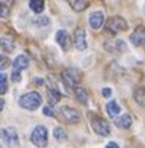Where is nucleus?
<instances>
[{
	"label": "nucleus",
	"instance_id": "2eb2a0df",
	"mask_svg": "<svg viewBox=\"0 0 145 148\" xmlns=\"http://www.w3.org/2000/svg\"><path fill=\"white\" fill-rule=\"evenodd\" d=\"M106 110H107V113H109L110 117H116V116L120 113V107H119V104H117L116 101H110V103H107Z\"/></svg>",
	"mask_w": 145,
	"mask_h": 148
},
{
	"label": "nucleus",
	"instance_id": "ddd939ff",
	"mask_svg": "<svg viewBox=\"0 0 145 148\" xmlns=\"http://www.w3.org/2000/svg\"><path fill=\"white\" fill-rule=\"evenodd\" d=\"M114 123H116V126H119V128H122V129H128V128L132 126V117L129 114H123L119 119H116Z\"/></svg>",
	"mask_w": 145,
	"mask_h": 148
},
{
	"label": "nucleus",
	"instance_id": "6ab92c4d",
	"mask_svg": "<svg viewBox=\"0 0 145 148\" xmlns=\"http://www.w3.org/2000/svg\"><path fill=\"white\" fill-rule=\"evenodd\" d=\"M75 92H76V97H78V100H79L81 103H87V101H88V92H87L85 88L78 87V88L75 90Z\"/></svg>",
	"mask_w": 145,
	"mask_h": 148
},
{
	"label": "nucleus",
	"instance_id": "393cba45",
	"mask_svg": "<svg viewBox=\"0 0 145 148\" xmlns=\"http://www.w3.org/2000/svg\"><path fill=\"white\" fill-rule=\"evenodd\" d=\"M34 22H35L37 25H47V24H49V19H47V18H43V19H37V21H34Z\"/></svg>",
	"mask_w": 145,
	"mask_h": 148
},
{
	"label": "nucleus",
	"instance_id": "aec40b11",
	"mask_svg": "<svg viewBox=\"0 0 145 148\" xmlns=\"http://www.w3.org/2000/svg\"><path fill=\"white\" fill-rule=\"evenodd\" d=\"M47 95H49V100H50V104H54L60 100V92L53 90V88H49L47 90Z\"/></svg>",
	"mask_w": 145,
	"mask_h": 148
},
{
	"label": "nucleus",
	"instance_id": "f257e3e1",
	"mask_svg": "<svg viewBox=\"0 0 145 148\" xmlns=\"http://www.w3.org/2000/svg\"><path fill=\"white\" fill-rule=\"evenodd\" d=\"M41 104V95L38 92H28L19 98V106L27 110H34Z\"/></svg>",
	"mask_w": 145,
	"mask_h": 148
},
{
	"label": "nucleus",
	"instance_id": "7ed1b4c3",
	"mask_svg": "<svg viewBox=\"0 0 145 148\" xmlns=\"http://www.w3.org/2000/svg\"><path fill=\"white\" fill-rule=\"evenodd\" d=\"M91 126L95 134L98 135H103V136H107L110 134V126L109 123L103 119V117H98V116H94L91 119Z\"/></svg>",
	"mask_w": 145,
	"mask_h": 148
},
{
	"label": "nucleus",
	"instance_id": "4be33fe9",
	"mask_svg": "<svg viewBox=\"0 0 145 148\" xmlns=\"http://www.w3.org/2000/svg\"><path fill=\"white\" fill-rule=\"evenodd\" d=\"M9 66H10V60H9L6 56L0 54V71H3V69H6V68H9Z\"/></svg>",
	"mask_w": 145,
	"mask_h": 148
},
{
	"label": "nucleus",
	"instance_id": "5701e85b",
	"mask_svg": "<svg viewBox=\"0 0 145 148\" xmlns=\"http://www.w3.org/2000/svg\"><path fill=\"white\" fill-rule=\"evenodd\" d=\"M54 136L57 139H66L68 138V135H66V132H65L63 128H56L54 129Z\"/></svg>",
	"mask_w": 145,
	"mask_h": 148
},
{
	"label": "nucleus",
	"instance_id": "c85d7f7f",
	"mask_svg": "<svg viewBox=\"0 0 145 148\" xmlns=\"http://www.w3.org/2000/svg\"><path fill=\"white\" fill-rule=\"evenodd\" d=\"M111 94V91L109 90V88H104V90H103V95H104V97H109Z\"/></svg>",
	"mask_w": 145,
	"mask_h": 148
},
{
	"label": "nucleus",
	"instance_id": "f8f14e48",
	"mask_svg": "<svg viewBox=\"0 0 145 148\" xmlns=\"http://www.w3.org/2000/svg\"><path fill=\"white\" fill-rule=\"evenodd\" d=\"M28 66H29V60H28V57L24 56V54L18 56V57L13 60V68H15L16 72H21L22 69H27Z\"/></svg>",
	"mask_w": 145,
	"mask_h": 148
},
{
	"label": "nucleus",
	"instance_id": "423d86ee",
	"mask_svg": "<svg viewBox=\"0 0 145 148\" xmlns=\"http://www.w3.org/2000/svg\"><path fill=\"white\" fill-rule=\"evenodd\" d=\"M62 79L65 81L66 85H69V87H76L78 82H79V79H81V75H79V72L75 71V69H66V71H63V73H62Z\"/></svg>",
	"mask_w": 145,
	"mask_h": 148
},
{
	"label": "nucleus",
	"instance_id": "dca6fc26",
	"mask_svg": "<svg viewBox=\"0 0 145 148\" xmlns=\"http://www.w3.org/2000/svg\"><path fill=\"white\" fill-rule=\"evenodd\" d=\"M133 98L138 104H141L142 107H145V88H142V87L136 88L135 92H133Z\"/></svg>",
	"mask_w": 145,
	"mask_h": 148
},
{
	"label": "nucleus",
	"instance_id": "cd10ccee",
	"mask_svg": "<svg viewBox=\"0 0 145 148\" xmlns=\"http://www.w3.org/2000/svg\"><path fill=\"white\" fill-rule=\"evenodd\" d=\"M106 148H119V145H117L116 142H109Z\"/></svg>",
	"mask_w": 145,
	"mask_h": 148
},
{
	"label": "nucleus",
	"instance_id": "9d476101",
	"mask_svg": "<svg viewBox=\"0 0 145 148\" xmlns=\"http://www.w3.org/2000/svg\"><path fill=\"white\" fill-rule=\"evenodd\" d=\"M56 38H57V43H59V46L62 49H63V50H69V47H70V37H69V34L65 29H60L56 34Z\"/></svg>",
	"mask_w": 145,
	"mask_h": 148
},
{
	"label": "nucleus",
	"instance_id": "20e7f679",
	"mask_svg": "<svg viewBox=\"0 0 145 148\" xmlns=\"http://www.w3.org/2000/svg\"><path fill=\"white\" fill-rule=\"evenodd\" d=\"M106 28L110 32H119V31H125L128 28V24L122 16H113L106 22Z\"/></svg>",
	"mask_w": 145,
	"mask_h": 148
},
{
	"label": "nucleus",
	"instance_id": "f03ea898",
	"mask_svg": "<svg viewBox=\"0 0 145 148\" xmlns=\"http://www.w3.org/2000/svg\"><path fill=\"white\" fill-rule=\"evenodd\" d=\"M32 144H35L38 148H43L47 145V129L44 126H37L31 135Z\"/></svg>",
	"mask_w": 145,
	"mask_h": 148
},
{
	"label": "nucleus",
	"instance_id": "f3484780",
	"mask_svg": "<svg viewBox=\"0 0 145 148\" xmlns=\"http://www.w3.org/2000/svg\"><path fill=\"white\" fill-rule=\"evenodd\" d=\"M0 46H2L6 51H12V50L15 49V43H13L10 38H6V37L0 38Z\"/></svg>",
	"mask_w": 145,
	"mask_h": 148
},
{
	"label": "nucleus",
	"instance_id": "412c9836",
	"mask_svg": "<svg viewBox=\"0 0 145 148\" xmlns=\"http://www.w3.org/2000/svg\"><path fill=\"white\" fill-rule=\"evenodd\" d=\"M8 91V78L6 75L0 73V94H5Z\"/></svg>",
	"mask_w": 145,
	"mask_h": 148
},
{
	"label": "nucleus",
	"instance_id": "0eeeda50",
	"mask_svg": "<svg viewBox=\"0 0 145 148\" xmlns=\"http://www.w3.org/2000/svg\"><path fill=\"white\" fill-rule=\"evenodd\" d=\"M73 43L78 50H85L87 49V35L84 28H76L73 34Z\"/></svg>",
	"mask_w": 145,
	"mask_h": 148
},
{
	"label": "nucleus",
	"instance_id": "6e6552de",
	"mask_svg": "<svg viewBox=\"0 0 145 148\" xmlns=\"http://www.w3.org/2000/svg\"><path fill=\"white\" fill-rule=\"evenodd\" d=\"M131 43L133 46H142L145 43V28L144 27H138L135 28V31L131 34Z\"/></svg>",
	"mask_w": 145,
	"mask_h": 148
},
{
	"label": "nucleus",
	"instance_id": "4468645a",
	"mask_svg": "<svg viewBox=\"0 0 145 148\" xmlns=\"http://www.w3.org/2000/svg\"><path fill=\"white\" fill-rule=\"evenodd\" d=\"M69 5H70V8L73 10L81 12V10H85L90 6V2H87V0H70Z\"/></svg>",
	"mask_w": 145,
	"mask_h": 148
},
{
	"label": "nucleus",
	"instance_id": "bb28decb",
	"mask_svg": "<svg viewBox=\"0 0 145 148\" xmlns=\"http://www.w3.org/2000/svg\"><path fill=\"white\" fill-rule=\"evenodd\" d=\"M44 114H46V116H51V114H53L51 109H50V107H44Z\"/></svg>",
	"mask_w": 145,
	"mask_h": 148
},
{
	"label": "nucleus",
	"instance_id": "a878e982",
	"mask_svg": "<svg viewBox=\"0 0 145 148\" xmlns=\"http://www.w3.org/2000/svg\"><path fill=\"white\" fill-rule=\"evenodd\" d=\"M12 81H13V82L21 81V75H19V72H16V71H13V72H12Z\"/></svg>",
	"mask_w": 145,
	"mask_h": 148
},
{
	"label": "nucleus",
	"instance_id": "a211bd4d",
	"mask_svg": "<svg viewBox=\"0 0 145 148\" xmlns=\"http://www.w3.org/2000/svg\"><path fill=\"white\" fill-rule=\"evenodd\" d=\"M29 6H31V9H32L34 12H37V13H40V12L44 10V2H43V0H31Z\"/></svg>",
	"mask_w": 145,
	"mask_h": 148
},
{
	"label": "nucleus",
	"instance_id": "9b49d317",
	"mask_svg": "<svg viewBox=\"0 0 145 148\" xmlns=\"http://www.w3.org/2000/svg\"><path fill=\"white\" fill-rule=\"evenodd\" d=\"M104 24V15L101 12H94L90 16V25L92 27V29H98L101 28V25Z\"/></svg>",
	"mask_w": 145,
	"mask_h": 148
},
{
	"label": "nucleus",
	"instance_id": "c756f323",
	"mask_svg": "<svg viewBox=\"0 0 145 148\" xmlns=\"http://www.w3.org/2000/svg\"><path fill=\"white\" fill-rule=\"evenodd\" d=\"M3 106H5V101H3V100H0V110L3 109Z\"/></svg>",
	"mask_w": 145,
	"mask_h": 148
},
{
	"label": "nucleus",
	"instance_id": "39448f33",
	"mask_svg": "<svg viewBox=\"0 0 145 148\" xmlns=\"http://www.w3.org/2000/svg\"><path fill=\"white\" fill-rule=\"evenodd\" d=\"M0 136H2V139L10 148H18L19 147V139H18V134H16L15 129H12V128L2 129V131H0Z\"/></svg>",
	"mask_w": 145,
	"mask_h": 148
},
{
	"label": "nucleus",
	"instance_id": "b1692460",
	"mask_svg": "<svg viewBox=\"0 0 145 148\" xmlns=\"http://www.w3.org/2000/svg\"><path fill=\"white\" fill-rule=\"evenodd\" d=\"M9 16V8L5 3H0V18H6Z\"/></svg>",
	"mask_w": 145,
	"mask_h": 148
},
{
	"label": "nucleus",
	"instance_id": "1a4fd4ad",
	"mask_svg": "<svg viewBox=\"0 0 145 148\" xmlns=\"http://www.w3.org/2000/svg\"><path fill=\"white\" fill-rule=\"evenodd\" d=\"M62 117H63L68 123H78L79 119H81L79 113L75 109H70V107H63L62 109Z\"/></svg>",
	"mask_w": 145,
	"mask_h": 148
}]
</instances>
